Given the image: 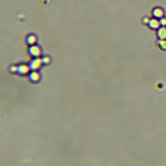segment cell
I'll return each instance as SVG.
<instances>
[{
	"instance_id": "cell-2",
	"label": "cell",
	"mask_w": 166,
	"mask_h": 166,
	"mask_svg": "<svg viewBox=\"0 0 166 166\" xmlns=\"http://www.w3.org/2000/svg\"><path fill=\"white\" fill-rule=\"evenodd\" d=\"M163 14H164V11L162 9H160V8H155V9L152 11V15L154 18H162Z\"/></svg>"
},
{
	"instance_id": "cell-3",
	"label": "cell",
	"mask_w": 166,
	"mask_h": 166,
	"mask_svg": "<svg viewBox=\"0 0 166 166\" xmlns=\"http://www.w3.org/2000/svg\"><path fill=\"white\" fill-rule=\"evenodd\" d=\"M29 51L32 56H34V57H38V56L41 54V50H40L37 46H31L29 48Z\"/></svg>"
},
{
	"instance_id": "cell-10",
	"label": "cell",
	"mask_w": 166,
	"mask_h": 166,
	"mask_svg": "<svg viewBox=\"0 0 166 166\" xmlns=\"http://www.w3.org/2000/svg\"><path fill=\"white\" fill-rule=\"evenodd\" d=\"M160 25H162L163 27L166 26V18H163V17L160 18Z\"/></svg>"
},
{
	"instance_id": "cell-9",
	"label": "cell",
	"mask_w": 166,
	"mask_h": 166,
	"mask_svg": "<svg viewBox=\"0 0 166 166\" xmlns=\"http://www.w3.org/2000/svg\"><path fill=\"white\" fill-rule=\"evenodd\" d=\"M35 42H36V37L34 35H30L29 37H28L27 43L29 44V45H32V44H34Z\"/></svg>"
},
{
	"instance_id": "cell-6",
	"label": "cell",
	"mask_w": 166,
	"mask_h": 166,
	"mask_svg": "<svg viewBox=\"0 0 166 166\" xmlns=\"http://www.w3.org/2000/svg\"><path fill=\"white\" fill-rule=\"evenodd\" d=\"M29 79L31 81H32V82H37V81H39V79H40V75L37 73V72H32V73L30 75Z\"/></svg>"
},
{
	"instance_id": "cell-1",
	"label": "cell",
	"mask_w": 166,
	"mask_h": 166,
	"mask_svg": "<svg viewBox=\"0 0 166 166\" xmlns=\"http://www.w3.org/2000/svg\"><path fill=\"white\" fill-rule=\"evenodd\" d=\"M148 27L153 30H157L160 26V22L157 18H152L148 21Z\"/></svg>"
},
{
	"instance_id": "cell-7",
	"label": "cell",
	"mask_w": 166,
	"mask_h": 166,
	"mask_svg": "<svg viewBox=\"0 0 166 166\" xmlns=\"http://www.w3.org/2000/svg\"><path fill=\"white\" fill-rule=\"evenodd\" d=\"M18 71H19V73L25 74V73H27L28 71H29V67H28L27 66H25V65H22L21 67H18Z\"/></svg>"
},
{
	"instance_id": "cell-5",
	"label": "cell",
	"mask_w": 166,
	"mask_h": 166,
	"mask_svg": "<svg viewBox=\"0 0 166 166\" xmlns=\"http://www.w3.org/2000/svg\"><path fill=\"white\" fill-rule=\"evenodd\" d=\"M41 63L42 62L40 59H34L31 62L30 67H31V68H32V70H37V68L41 66Z\"/></svg>"
},
{
	"instance_id": "cell-8",
	"label": "cell",
	"mask_w": 166,
	"mask_h": 166,
	"mask_svg": "<svg viewBox=\"0 0 166 166\" xmlns=\"http://www.w3.org/2000/svg\"><path fill=\"white\" fill-rule=\"evenodd\" d=\"M157 46H159V48H161V50H166V39L159 40V42H157Z\"/></svg>"
},
{
	"instance_id": "cell-4",
	"label": "cell",
	"mask_w": 166,
	"mask_h": 166,
	"mask_svg": "<svg viewBox=\"0 0 166 166\" xmlns=\"http://www.w3.org/2000/svg\"><path fill=\"white\" fill-rule=\"evenodd\" d=\"M157 38H159L160 40L166 39V28L162 27V28H160V29H157Z\"/></svg>"
}]
</instances>
